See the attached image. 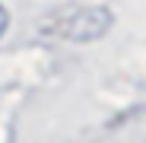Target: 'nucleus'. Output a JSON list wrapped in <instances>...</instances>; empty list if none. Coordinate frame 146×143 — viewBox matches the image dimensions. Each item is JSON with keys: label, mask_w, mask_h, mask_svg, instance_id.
<instances>
[{"label": "nucleus", "mask_w": 146, "mask_h": 143, "mask_svg": "<svg viewBox=\"0 0 146 143\" xmlns=\"http://www.w3.org/2000/svg\"><path fill=\"white\" fill-rule=\"evenodd\" d=\"M111 16L105 10H80L64 22V38H99L108 29Z\"/></svg>", "instance_id": "obj_1"}, {"label": "nucleus", "mask_w": 146, "mask_h": 143, "mask_svg": "<svg viewBox=\"0 0 146 143\" xmlns=\"http://www.w3.org/2000/svg\"><path fill=\"white\" fill-rule=\"evenodd\" d=\"M3 29H7V10H3V3H0V35H3Z\"/></svg>", "instance_id": "obj_2"}]
</instances>
